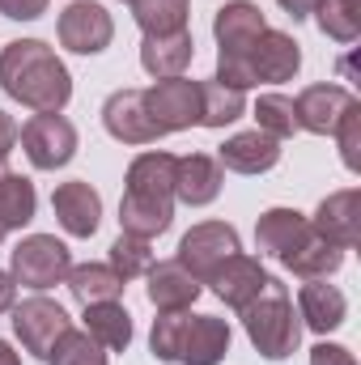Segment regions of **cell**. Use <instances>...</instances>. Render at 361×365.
Segmentation results:
<instances>
[{
  "label": "cell",
  "instance_id": "obj_1",
  "mask_svg": "<svg viewBox=\"0 0 361 365\" xmlns=\"http://www.w3.org/2000/svg\"><path fill=\"white\" fill-rule=\"evenodd\" d=\"M0 90L30 110H64L73 77L43 38H13L0 51Z\"/></svg>",
  "mask_w": 361,
  "mask_h": 365
},
{
  "label": "cell",
  "instance_id": "obj_2",
  "mask_svg": "<svg viewBox=\"0 0 361 365\" xmlns=\"http://www.w3.org/2000/svg\"><path fill=\"white\" fill-rule=\"evenodd\" d=\"M243 327H247V340L255 344V353L264 361H285L298 353V340H302V319L293 314V302H289V289L280 280H264L260 297L247 302L243 310Z\"/></svg>",
  "mask_w": 361,
  "mask_h": 365
},
{
  "label": "cell",
  "instance_id": "obj_3",
  "mask_svg": "<svg viewBox=\"0 0 361 365\" xmlns=\"http://www.w3.org/2000/svg\"><path fill=\"white\" fill-rule=\"evenodd\" d=\"M73 268L68 259V247L56 238V234H30L13 247V280L21 289H34V293H47L56 284H64V276Z\"/></svg>",
  "mask_w": 361,
  "mask_h": 365
},
{
  "label": "cell",
  "instance_id": "obj_4",
  "mask_svg": "<svg viewBox=\"0 0 361 365\" xmlns=\"http://www.w3.org/2000/svg\"><path fill=\"white\" fill-rule=\"evenodd\" d=\"M17 140H21V149H26L34 170H60L77 153V128L60 110H39L34 119H26Z\"/></svg>",
  "mask_w": 361,
  "mask_h": 365
},
{
  "label": "cell",
  "instance_id": "obj_5",
  "mask_svg": "<svg viewBox=\"0 0 361 365\" xmlns=\"http://www.w3.org/2000/svg\"><path fill=\"white\" fill-rule=\"evenodd\" d=\"M234 251H238V230H234V225H225V221H200V225H191V230L183 234L175 259H179L200 284H208V276L217 272Z\"/></svg>",
  "mask_w": 361,
  "mask_h": 365
},
{
  "label": "cell",
  "instance_id": "obj_6",
  "mask_svg": "<svg viewBox=\"0 0 361 365\" xmlns=\"http://www.w3.org/2000/svg\"><path fill=\"white\" fill-rule=\"evenodd\" d=\"M13 331H17V340H21L26 353H34L39 361H47L51 344L68 331V314H64L60 302L34 293V297H26L21 306H13Z\"/></svg>",
  "mask_w": 361,
  "mask_h": 365
},
{
  "label": "cell",
  "instance_id": "obj_7",
  "mask_svg": "<svg viewBox=\"0 0 361 365\" xmlns=\"http://www.w3.org/2000/svg\"><path fill=\"white\" fill-rule=\"evenodd\" d=\"M56 34H60V47H68V51H77V56H98V51L111 47L115 21H111V13H106L102 4H93V0H73V4L60 13Z\"/></svg>",
  "mask_w": 361,
  "mask_h": 365
},
{
  "label": "cell",
  "instance_id": "obj_8",
  "mask_svg": "<svg viewBox=\"0 0 361 365\" xmlns=\"http://www.w3.org/2000/svg\"><path fill=\"white\" fill-rule=\"evenodd\" d=\"M145 110L158 123V132H183L191 123H200V81L187 77H166L158 86L145 90Z\"/></svg>",
  "mask_w": 361,
  "mask_h": 365
},
{
  "label": "cell",
  "instance_id": "obj_9",
  "mask_svg": "<svg viewBox=\"0 0 361 365\" xmlns=\"http://www.w3.org/2000/svg\"><path fill=\"white\" fill-rule=\"evenodd\" d=\"M102 123L123 145H153V140H162L158 123L145 110V90H115L106 98V106H102Z\"/></svg>",
  "mask_w": 361,
  "mask_h": 365
},
{
  "label": "cell",
  "instance_id": "obj_10",
  "mask_svg": "<svg viewBox=\"0 0 361 365\" xmlns=\"http://www.w3.org/2000/svg\"><path fill=\"white\" fill-rule=\"evenodd\" d=\"M264 30H268V21H264L260 4H251V0L221 4L217 17H213V34H217V47H221L217 56H251V47Z\"/></svg>",
  "mask_w": 361,
  "mask_h": 365
},
{
  "label": "cell",
  "instance_id": "obj_11",
  "mask_svg": "<svg viewBox=\"0 0 361 365\" xmlns=\"http://www.w3.org/2000/svg\"><path fill=\"white\" fill-rule=\"evenodd\" d=\"M51 208H56V221L64 225V234H73V238H93V234H98L102 195H98L86 179L60 182V187L51 191Z\"/></svg>",
  "mask_w": 361,
  "mask_h": 365
},
{
  "label": "cell",
  "instance_id": "obj_12",
  "mask_svg": "<svg viewBox=\"0 0 361 365\" xmlns=\"http://www.w3.org/2000/svg\"><path fill=\"white\" fill-rule=\"evenodd\" d=\"M357 98L345 90V86H306V90L293 98V110H298V128L315 132V136H332L336 123L345 119V110L353 106Z\"/></svg>",
  "mask_w": 361,
  "mask_h": 365
},
{
  "label": "cell",
  "instance_id": "obj_13",
  "mask_svg": "<svg viewBox=\"0 0 361 365\" xmlns=\"http://www.w3.org/2000/svg\"><path fill=\"white\" fill-rule=\"evenodd\" d=\"M310 230L323 234L327 242H336L340 251L357 247V238H361V191L357 187L332 191V195L319 204V212L310 217Z\"/></svg>",
  "mask_w": 361,
  "mask_h": 365
},
{
  "label": "cell",
  "instance_id": "obj_14",
  "mask_svg": "<svg viewBox=\"0 0 361 365\" xmlns=\"http://www.w3.org/2000/svg\"><path fill=\"white\" fill-rule=\"evenodd\" d=\"M221 182H225V170L217 158L208 153H187V158H175V200L191 204V208H204L221 195Z\"/></svg>",
  "mask_w": 361,
  "mask_h": 365
},
{
  "label": "cell",
  "instance_id": "obj_15",
  "mask_svg": "<svg viewBox=\"0 0 361 365\" xmlns=\"http://www.w3.org/2000/svg\"><path fill=\"white\" fill-rule=\"evenodd\" d=\"M264 280H268V272L260 268V259H251V255H243V251H234L217 272L208 276L213 293H217L230 310H243L247 302H255L260 289H264Z\"/></svg>",
  "mask_w": 361,
  "mask_h": 365
},
{
  "label": "cell",
  "instance_id": "obj_16",
  "mask_svg": "<svg viewBox=\"0 0 361 365\" xmlns=\"http://www.w3.org/2000/svg\"><path fill=\"white\" fill-rule=\"evenodd\" d=\"M217 162H221V170H234V175H264V170H272L280 162V140L260 132V128L255 132H238V136H230L221 145Z\"/></svg>",
  "mask_w": 361,
  "mask_h": 365
},
{
  "label": "cell",
  "instance_id": "obj_17",
  "mask_svg": "<svg viewBox=\"0 0 361 365\" xmlns=\"http://www.w3.org/2000/svg\"><path fill=\"white\" fill-rule=\"evenodd\" d=\"M302 68V47L293 43V34L285 30H264L251 47V73L255 81H293V73Z\"/></svg>",
  "mask_w": 361,
  "mask_h": 365
},
{
  "label": "cell",
  "instance_id": "obj_18",
  "mask_svg": "<svg viewBox=\"0 0 361 365\" xmlns=\"http://www.w3.org/2000/svg\"><path fill=\"white\" fill-rule=\"evenodd\" d=\"M280 264H285V272L302 276V280H327L332 272H340L345 251H340L336 242H327L323 234L306 230V234H302L285 255H280Z\"/></svg>",
  "mask_w": 361,
  "mask_h": 365
},
{
  "label": "cell",
  "instance_id": "obj_19",
  "mask_svg": "<svg viewBox=\"0 0 361 365\" xmlns=\"http://www.w3.org/2000/svg\"><path fill=\"white\" fill-rule=\"evenodd\" d=\"M195 56V38L191 30H175V34H145L141 43V64L149 77L166 81V77H183L187 64Z\"/></svg>",
  "mask_w": 361,
  "mask_h": 365
},
{
  "label": "cell",
  "instance_id": "obj_20",
  "mask_svg": "<svg viewBox=\"0 0 361 365\" xmlns=\"http://www.w3.org/2000/svg\"><path fill=\"white\" fill-rule=\"evenodd\" d=\"M175 221V200L171 195H136V191H123L119 200V225L123 234H136V238H158L166 234Z\"/></svg>",
  "mask_w": 361,
  "mask_h": 365
},
{
  "label": "cell",
  "instance_id": "obj_21",
  "mask_svg": "<svg viewBox=\"0 0 361 365\" xmlns=\"http://www.w3.org/2000/svg\"><path fill=\"white\" fill-rule=\"evenodd\" d=\"M345 314H349V302H345V293L336 284H327V280H306L302 284V293H298V319L310 331L327 336V331H336L345 323Z\"/></svg>",
  "mask_w": 361,
  "mask_h": 365
},
{
  "label": "cell",
  "instance_id": "obj_22",
  "mask_svg": "<svg viewBox=\"0 0 361 365\" xmlns=\"http://www.w3.org/2000/svg\"><path fill=\"white\" fill-rule=\"evenodd\" d=\"M230 323L217 319V314H191L187 323V336H183V365H217L230 353Z\"/></svg>",
  "mask_w": 361,
  "mask_h": 365
},
{
  "label": "cell",
  "instance_id": "obj_23",
  "mask_svg": "<svg viewBox=\"0 0 361 365\" xmlns=\"http://www.w3.org/2000/svg\"><path fill=\"white\" fill-rule=\"evenodd\" d=\"M145 276H149V302H153L158 310H187V306L204 293V284L187 272L179 259L153 264Z\"/></svg>",
  "mask_w": 361,
  "mask_h": 365
},
{
  "label": "cell",
  "instance_id": "obj_24",
  "mask_svg": "<svg viewBox=\"0 0 361 365\" xmlns=\"http://www.w3.org/2000/svg\"><path fill=\"white\" fill-rule=\"evenodd\" d=\"M306 230H310V217H302L298 208H268L255 221V247H260V255L280 259Z\"/></svg>",
  "mask_w": 361,
  "mask_h": 365
},
{
  "label": "cell",
  "instance_id": "obj_25",
  "mask_svg": "<svg viewBox=\"0 0 361 365\" xmlns=\"http://www.w3.org/2000/svg\"><path fill=\"white\" fill-rule=\"evenodd\" d=\"M64 284H68V293L81 306H93V302H119L128 280L115 272L111 264H81V268H68Z\"/></svg>",
  "mask_w": 361,
  "mask_h": 365
},
{
  "label": "cell",
  "instance_id": "obj_26",
  "mask_svg": "<svg viewBox=\"0 0 361 365\" xmlns=\"http://www.w3.org/2000/svg\"><path fill=\"white\" fill-rule=\"evenodd\" d=\"M86 331L106 353H123L132 344V314L119 302H93L86 306Z\"/></svg>",
  "mask_w": 361,
  "mask_h": 365
},
{
  "label": "cell",
  "instance_id": "obj_27",
  "mask_svg": "<svg viewBox=\"0 0 361 365\" xmlns=\"http://www.w3.org/2000/svg\"><path fill=\"white\" fill-rule=\"evenodd\" d=\"M123 191H136V195H171L175 200V158L162 153V149L141 153L128 166V187Z\"/></svg>",
  "mask_w": 361,
  "mask_h": 365
},
{
  "label": "cell",
  "instance_id": "obj_28",
  "mask_svg": "<svg viewBox=\"0 0 361 365\" xmlns=\"http://www.w3.org/2000/svg\"><path fill=\"white\" fill-rule=\"evenodd\" d=\"M243 115H247L243 90H230V86H221L217 77H213V81H200V123H204V128H225V123H234V119H243Z\"/></svg>",
  "mask_w": 361,
  "mask_h": 365
},
{
  "label": "cell",
  "instance_id": "obj_29",
  "mask_svg": "<svg viewBox=\"0 0 361 365\" xmlns=\"http://www.w3.org/2000/svg\"><path fill=\"white\" fill-rule=\"evenodd\" d=\"M34 208H39L34 182L9 170V175L0 179V221H4V230H21V225H30V221H34Z\"/></svg>",
  "mask_w": 361,
  "mask_h": 365
},
{
  "label": "cell",
  "instance_id": "obj_30",
  "mask_svg": "<svg viewBox=\"0 0 361 365\" xmlns=\"http://www.w3.org/2000/svg\"><path fill=\"white\" fill-rule=\"evenodd\" d=\"M132 4V17L145 34H175L187 30V0H128Z\"/></svg>",
  "mask_w": 361,
  "mask_h": 365
},
{
  "label": "cell",
  "instance_id": "obj_31",
  "mask_svg": "<svg viewBox=\"0 0 361 365\" xmlns=\"http://www.w3.org/2000/svg\"><path fill=\"white\" fill-rule=\"evenodd\" d=\"M319 30L336 43H353L361 34V0H319Z\"/></svg>",
  "mask_w": 361,
  "mask_h": 365
},
{
  "label": "cell",
  "instance_id": "obj_32",
  "mask_svg": "<svg viewBox=\"0 0 361 365\" xmlns=\"http://www.w3.org/2000/svg\"><path fill=\"white\" fill-rule=\"evenodd\" d=\"M187 323H191V314H187V310H158L153 331H149V349H153V357H158V361H179Z\"/></svg>",
  "mask_w": 361,
  "mask_h": 365
},
{
  "label": "cell",
  "instance_id": "obj_33",
  "mask_svg": "<svg viewBox=\"0 0 361 365\" xmlns=\"http://www.w3.org/2000/svg\"><path fill=\"white\" fill-rule=\"evenodd\" d=\"M47 365H106V349L93 340L90 331H64L51 353H47Z\"/></svg>",
  "mask_w": 361,
  "mask_h": 365
},
{
  "label": "cell",
  "instance_id": "obj_34",
  "mask_svg": "<svg viewBox=\"0 0 361 365\" xmlns=\"http://www.w3.org/2000/svg\"><path fill=\"white\" fill-rule=\"evenodd\" d=\"M255 119H260V132H268V136H276V140H289L293 132H302V128H298L293 98H285V93H260Z\"/></svg>",
  "mask_w": 361,
  "mask_h": 365
},
{
  "label": "cell",
  "instance_id": "obj_35",
  "mask_svg": "<svg viewBox=\"0 0 361 365\" xmlns=\"http://www.w3.org/2000/svg\"><path fill=\"white\" fill-rule=\"evenodd\" d=\"M111 268L123 276V280H136L153 268V247L149 238H136V234H119L111 242Z\"/></svg>",
  "mask_w": 361,
  "mask_h": 365
},
{
  "label": "cell",
  "instance_id": "obj_36",
  "mask_svg": "<svg viewBox=\"0 0 361 365\" xmlns=\"http://www.w3.org/2000/svg\"><path fill=\"white\" fill-rule=\"evenodd\" d=\"M336 140H340V158H345V166L349 170H361V158H357V145H361V102H353L349 110H345V119L336 123V132H332Z\"/></svg>",
  "mask_w": 361,
  "mask_h": 365
},
{
  "label": "cell",
  "instance_id": "obj_37",
  "mask_svg": "<svg viewBox=\"0 0 361 365\" xmlns=\"http://www.w3.org/2000/svg\"><path fill=\"white\" fill-rule=\"evenodd\" d=\"M47 4H51V0H0V13H4L9 21H34V17L47 13Z\"/></svg>",
  "mask_w": 361,
  "mask_h": 365
},
{
  "label": "cell",
  "instance_id": "obj_38",
  "mask_svg": "<svg viewBox=\"0 0 361 365\" xmlns=\"http://www.w3.org/2000/svg\"><path fill=\"white\" fill-rule=\"evenodd\" d=\"M310 365H357V361H353V353H349V349H340V344H327V340H323V344H315V349H310Z\"/></svg>",
  "mask_w": 361,
  "mask_h": 365
},
{
  "label": "cell",
  "instance_id": "obj_39",
  "mask_svg": "<svg viewBox=\"0 0 361 365\" xmlns=\"http://www.w3.org/2000/svg\"><path fill=\"white\" fill-rule=\"evenodd\" d=\"M17 136H21V128L13 123V115H9V110H0V162H9V153H13V145H17Z\"/></svg>",
  "mask_w": 361,
  "mask_h": 365
},
{
  "label": "cell",
  "instance_id": "obj_40",
  "mask_svg": "<svg viewBox=\"0 0 361 365\" xmlns=\"http://www.w3.org/2000/svg\"><path fill=\"white\" fill-rule=\"evenodd\" d=\"M276 4H280L293 21H302V17H310V13L319 9V0H276Z\"/></svg>",
  "mask_w": 361,
  "mask_h": 365
},
{
  "label": "cell",
  "instance_id": "obj_41",
  "mask_svg": "<svg viewBox=\"0 0 361 365\" xmlns=\"http://www.w3.org/2000/svg\"><path fill=\"white\" fill-rule=\"evenodd\" d=\"M13 302H17V280L9 272H0V314L13 310Z\"/></svg>",
  "mask_w": 361,
  "mask_h": 365
},
{
  "label": "cell",
  "instance_id": "obj_42",
  "mask_svg": "<svg viewBox=\"0 0 361 365\" xmlns=\"http://www.w3.org/2000/svg\"><path fill=\"white\" fill-rule=\"evenodd\" d=\"M0 365H21V357H17V353L4 344V340H0Z\"/></svg>",
  "mask_w": 361,
  "mask_h": 365
},
{
  "label": "cell",
  "instance_id": "obj_43",
  "mask_svg": "<svg viewBox=\"0 0 361 365\" xmlns=\"http://www.w3.org/2000/svg\"><path fill=\"white\" fill-rule=\"evenodd\" d=\"M4 175H9V166H4V162H0V179H4Z\"/></svg>",
  "mask_w": 361,
  "mask_h": 365
},
{
  "label": "cell",
  "instance_id": "obj_44",
  "mask_svg": "<svg viewBox=\"0 0 361 365\" xmlns=\"http://www.w3.org/2000/svg\"><path fill=\"white\" fill-rule=\"evenodd\" d=\"M4 234H9V230H4V221H0V242H4Z\"/></svg>",
  "mask_w": 361,
  "mask_h": 365
}]
</instances>
